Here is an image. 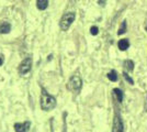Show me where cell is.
Instances as JSON below:
<instances>
[{
	"instance_id": "cell-13",
	"label": "cell",
	"mask_w": 147,
	"mask_h": 132,
	"mask_svg": "<svg viewBox=\"0 0 147 132\" xmlns=\"http://www.w3.org/2000/svg\"><path fill=\"white\" fill-rule=\"evenodd\" d=\"M125 65H126V68L129 69V70H133V68H134V63L132 61H126Z\"/></svg>"
},
{
	"instance_id": "cell-2",
	"label": "cell",
	"mask_w": 147,
	"mask_h": 132,
	"mask_svg": "<svg viewBox=\"0 0 147 132\" xmlns=\"http://www.w3.org/2000/svg\"><path fill=\"white\" fill-rule=\"evenodd\" d=\"M76 18V14L75 12H67L65 13L61 19V22H59V25H61V29L63 31H66L69 29V26L71 25V23L74 22V20Z\"/></svg>"
},
{
	"instance_id": "cell-6",
	"label": "cell",
	"mask_w": 147,
	"mask_h": 132,
	"mask_svg": "<svg viewBox=\"0 0 147 132\" xmlns=\"http://www.w3.org/2000/svg\"><path fill=\"white\" fill-rule=\"evenodd\" d=\"M30 127H31L30 121L17 122V123H14V131L16 132H29Z\"/></svg>"
},
{
	"instance_id": "cell-8",
	"label": "cell",
	"mask_w": 147,
	"mask_h": 132,
	"mask_svg": "<svg viewBox=\"0 0 147 132\" xmlns=\"http://www.w3.org/2000/svg\"><path fill=\"white\" fill-rule=\"evenodd\" d=\"M36 7L38 10H45L49 7V0H36Z\"/></svg>"
},
{
	"instance_id": "cell-9",
	"label": "cell",
	"mask_w": 147,
	"mask_h": 132,
	"mask_svg": "<svg viewBox=\"0 0 147 132\" xmlns=\"http://www.w3.org/2000/svg\"><path fill=\"white\" fill-rule=\"evenodd\" d=\"M129 42L127 39L120 40V42H119V49L121 51H125L126 49H129Z\"/></svg>"
},
{
	"instance_id": "cell-10",
	"label": "cell",
	"mask_w": 147,
	"mask_h": 132,
	"mask_svg": "<svg viewBox=\"0 0 147 132\" xmlns=\"http://www.w3.org/2000/svg\"><path fill=\"white\" fill-rule=\"evenodd\" d=\"M113 93H114V95L117 96V101H119V102H121V101L123 100V93H122V90H121V89H119V88H115V89L113 90Z\"/></svg>"
},
{
	"instance_id": "cell-11",
	"label": "cell",
	"mask_w": 147,
	"mask_h": 132,
	"mask_svg": "<svg viewBox=\"0 0 147 132\" xmlns=\"http://www.w3.org/2000/svg\"><path fill=\"white\" fill-rule=\"evenodd\" d=\"M108 78L110 79L111 82H117V74L115 70H111L110 73L108 74Z\"/></svg>"
},
{
	"instance_id": "cell-14",
	"label": "cell",
	"mask_w": 147,
	"mask_h": 132,
	"mask_svg": "<svg viewBox=\"0 0 147 132\" xmlns=\"http://www.w3.org/2000/svg\"><path fill=\"white\" fill-rule=\"evenodd\" d=\"M99 32V29L97 26H92L91 29H90V33H91L92 35H97Z\"/></svg>"
},
{
	"instance_id": "cell-1",
	"label": "cell",
	"mask_w": 147,
	"mask_h": 132,
	"mask_svg": "<svg viewBox=\"0 0 147 132\" xmlns=\"http://www.w3.org/2000/svg\"><path fill=\"white\" fill-rule=\"evenodd\" d=\"M56 107V99L49 95L44 88H42L41 93V108L44 111H51Z\"/></svg>"
},
{
	"instance_id": "cell-12",
	"label": "cell",
	"mask_w": 147,
	"mask_h": 132,
	"mask_svg": "<svg viewBox=\"0 0 147 132\" xmlns=\"http://www.w3.org/2000/svg\"><path fill=\"white\" fill-rule=\"evenodd\" d=\"M126 31V21H123L122 24H121V28L119 29V31H117V34L119 35H121V34H124Z\"/></svg>"
},
{
	"instance_id": "cell-4",
	"label": "cell",
	"mask_w": 147,
	"mask_h": 132,
	"mask_svg": "<svg viewBox=\"0 0 147 132\" xmlns=\"http://www.w3.org/2000/svg\"><path fill=\"white\" fill-rule=\"evenodd\" d=\"M32 68V57H26L25 60H23L20 66H19V74L20 75H25L28 74Z\"/></svg>"
},
{
	"instance_id": "cell-17",
	"label": "cell",
	"mask_w": 147,
	"mask_h": 132,
	"mask_svg": "<svg viewBox=\"0 0 147 132\" xmlns=\"http://www.w3.org/2000/svg\"><path fill=\"white\" fill-rule=\"evenodd\" d=\"M146 31H147V25H146Z\"/></svg>"
},
{
	"instance_id": "cell-16",
	"label": "cell",
	"mask_w": 147,
	"mask_h": 132,
	"mask_svg": "<svg viewBox=\"0 0 147 132\" xmlns=\"http://www.w3.org/2000/svg\"><path fill=\"white\" fill-rule=\"evenodd\" d=\"M3 61H5V58H3V55H1V54H0V66L3 64Z\"/></svg>"
},
{
	"instance_id": "cell-3",
	"label": "cell",
	"mask_w": 147,
	"mask_h": 132,
	"mask_svg": "<svg viewBox=\"0 0 147 132\" xmlns=\"http://www.w3.org/2000/svg\"><path fill=\"white\" fill-rule=\"evenodd\" d=\"M81 86H82V81L79 76L75 75L68 81L67 88L70 91H79Z\"/></svg>"
},
{
	"instance_id": "cell-7",
	"label": "cell",
	"mask_w": 147,
	"mask_h": 132,
	"mask_svg": "<svg viewBox=\"0 0 147 132\" xmlns=\"http://www.w3.org/2000/svg\"><path fill=\"white\" fill-rule=\"evenodd\" d=\"M11 31V24L9 22H2L0 24V34H8Z\"/></svg>"
},
{
	"instance_id": "cell-15",
	"label": "cell",
	"mask_w": 147,
	"mask_h": 132,
	"mask_svg": "<svg viewBox=\"0 0 147 132\" xmlns=\"http://www.w3.org/2000/svg\"><path fill=\"white\" fill-rule=\"evenodd\" d=\"M123 75H124V77H125V79H126L127 82H129V84H132V85L134 84V82H133V79H132V78H131V77H129V76L127 75V74H126V73H124Z\"/></svg>"
},
{
	"instance_id": "cell-5",
	"label": "cell",
	"mask_w": 147,
	"mask_h": 132,
	"mask_svg": "<svg viewBox=\"0 0 147 132\" xmlns=\"http://www.w3.org/2000/svg\"><path fill=\"white\" fill-rule=\"evenodd\" d=\"M112 132H124V126H123V121H122L121 117H120L119 114H115V116H114Z\"/></svg>"
}]
</instances>
